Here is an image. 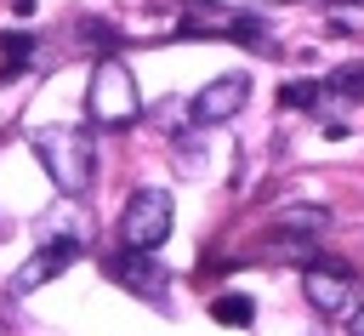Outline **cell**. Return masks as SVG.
<instances>
[{"mask_svg":"<svg viewBox=\"0 0 364 336\" xmlns=\"http://www.w3.org/2000/svg\"><path fill=\"white\" fill-rule=\"evenodd\" d=\"M28 142H34V159L46 165V177H51L68 199L91 194L97 154H91V137H85V131H74V125H40Z\"/></svg>","mask_w":364,"mask_h":336,"instance_id":"1","label":"cell"},{"mask_svg":"<svg viewBox=\"0 0 364 336\" xmlns=\"http://www.w3.org/2000/svg\"><path fill=\"white\" fill-rule=\"evenodd\" d=\"M85 114H91L97 125H108V131H119V125H131V120L142 114L136 80H131V68H125L119 57H102V63H97L91 91H85Z\"/></svg>","mask_w":364,"mask_h":336,"instance_id":"2","label":"cell"},{"mask_svg":"<svg viewBox=\"0 0 364 336\" xmlns=\"http://www.w3.org/2000/svg\"><path fill=\"white\" fill-rule=\"evenodd\" d=\"M171 216H176V205H171L165 188H136V194L125 199V211H119V245H131V251H159L165 233H171Z\"/></svg>","mask_w":364,"mask_h":336,"instance_id":"3","label":"cell"},{"mask_svg":"<svg viewBox=\"0 0 364 336\" xmlns=\"http://www.w3.org/2000/svg\"><path fill=\"white\" fill-rule=\"evenodd\" d=\"M301 290H307V302H313L318 313H330V319H347V308L358 302V279H353V268L324 262V256H313V262L301 268Z\"/></svg>","mask_w":364,"mask_h":336,"instance_id":"4","label":"cell"},{"mask_svg":"<svg viewBox=\"0 0 364 336\" xmlns=\"http://www.w3.org/2000/svg\"><path fill=\"white\" fill-rule=\"evenodd\" d=\"M80 251H85V245H80V233H57L51 245H40V251H34V256H28V262L11 273V296L40 290V285H46V279H57L68 262H80Z\"/></svg>","mask_w":364,"mask_h":336,"instance_id":"5","label":"cell"},{"mask_svg":"<svg viewBox=\"0 0 364 336\" xmlns=\"http://www.w3.org/2000/svg\"><path fill=\"white\" fill-rule=\"evenodd\" d=\"M245 97H250V80H245V74H216V80L188 103V120H193V125H222V120H233V114L245 108Z\"/></svg>","mask_w":364,"mask_h":336,"instance_id":"6","label":"cell"},{"mask_svg":"<svg viewBox=\"0 0 364 336\" xmlns=\"http://www.w3.org/2000/svg\"><path fill=\"white\" fill-rule=\"evenodd\" d=\"M148 256H154V251H131V245H125V256H114L108 273H114L125 290H136V296H148V302H165V268H154Z\"/></svg>","mask_w":364,"mask_h":336,"instance_id":"7","label":"cell"},{"mask_svg":"<svg viewBox=\"0 0 364 336\" xmlns=\"http://www.w3.org/2000/svg\"><path fill=\"white\" fill-rule=\"evenodd\" d=\"M256 256H262V262H296V268H307V262L318 256V233H290V228H267V239L256 245Z\"/></svg>","mask_w":364,"mask_h":336,"instance_id":"8","label":"cell"},{"mask_svg":"<svg viewBox=\"0 0 364 336\" xmlns=\"http://www.w3.org/2000/svg\"><path fill=\"white\" fill-rule=\"evenodd\" d=\"M273 228H290V233H324L330 228V211L324 205H290L273 216Z\"/></svg>","mask_w":364,"mask_h":336,"instance_id":"9","label":"cell"},{"mask_svg":"<svg viewBox=\"0 0 364 336\" xmlns=\"http://www.w3.org/2000/svg\"><path fill=\"white\" fill-rule=\"evenodd\" d=\"M210 319H216V325L245 330V325L256 319V302H250V296H239V290H228V296H216V302H210Z\"/></svg>","mask_w":364,"mask_h":336,"instance_id":"10","label":"cell"},{"mask_svg":"<svg viewBox=\"0 0 364 336\" xmlns=\"http://www.w3.org/2000/svg\"><path fill=\"white\" fill-rule=\"evenodd\" d=\"M330 97V85H313V80H290L284 85V108H318Z\"/></svg>","mask_w":364,"mask_h":336,"instance_id":"11","label":"cell"},{"mask_svg":"<svg viewBox=\"0 0 364 336\" xmlns=\"http://www.w3.org/2000/svg\"><path fill=\"white\" fill-rule=\"evenodd\" d=\"M0 51H6V74H17V68L28 63L34 40H28V34H0Z\"/></svg>","mask_w":364,"mask_h":336,"instance_id":"12","label":"cell"},{"mask_svg":"<svg viewBox=\"0 0 364 336\" xmlns=\"http://www.w3.org/2000/svg\"><path fill=\"white\" fill-rule=\"evenodd\" d=\"M347 336H364V302L347 308Z\"/></svg>","mask_w":364,"mask_h":336,"instance_id":"13","label":"cell"}]
</instances>
